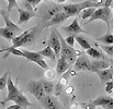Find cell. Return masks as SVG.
<instances>
[{
  "label": "cell",
  "instance_id": "2e32d148",
  "mask_svg": "<svg viewBox=\"0 0 125 109\" xmlns=\"http://www.w3.org/2000/svg\"><path fill=\"white\" fill-rule=\"evenodd\" d=\"M67 19H68L67 14L62 10V11H59V12H57L56 14H55L54 17H52V19L48 20V22L45 24V27H50V26L57 25V24L62 23V22H65Z\"/></svg>",
  "mask_w": 125,
  "mask_h": 109
},
{
  "label": "cell",
  "instance_id": "e0dca14e",
  "mask_svg": "<svg viewBox=\"0 0 125 109\" xmlns=\"http://www.w3.org/2000/svg\"><path fill=\"white\" fill-rule=\"evenodd\" d=\"M95 106H101L104 109H113V99L112 97L100 96L92 101Z\"/></svg>",
  "mask_w": 125,
  "mask_h": 109
},
{
  "label": "cell",
  "instance_id": "ab89813d",
  "mask_svg": "<svg viewBox=\"0 0 125 109\" xmlns=\"http://www.w3.org/2000/svg\"><path fill=\"white\" fill-rule=\"evenodd\" d=\"M45 109H48V108H45Z\"/></svg>",
  "mask_w": 125,
  "mask_h": 109
},
{
  "label": "cell",
  "instance_id": "4fadbf2b",
  "mask_svg": "<svg viewBox=\"0 0 125 109\" xmlns=\"http://www.w3.org/2000/svg\"><path fill=\"white\" fill-rule=\"evenodd\" d=\"M18 11H19V20L17 22V25L20 26V24H23L25 22H28L30 19L34 17L36 15V11H29L26 9H22V8H19L18 7Z\"/></svg>",
  "mask_w": 125,
  "mask_h": 109
},
{
  "label": "cell",
  "instance_id": "30bf717a",
  "mask_svg": "<svg viewBox=\"0 0 125 109\" xmlns=\"http://www.w3.org/2000/svg\"><path fill=\"white\" fill-rule=\"evenodd\" d=\"M40 101L42 103V105L44 107L48 109H66L65 107H62L61 103L57 101L56 96H53V95H45Z\"/></svg>",
  "mask_w": 125,
  "mask_h": 109
},
{
  "label": "cell",
  "instance_id": "74e56055",
  "mask_svg": "<svg viewBox=\"0 0 125 109\" xmlns=\"http://www.w3.org/2000/svg\"><path fill=\"white\" fill-rule=\"evenodd\" d=\"M7 109H20V107L18 105H12V106H10V107H8Z\"/></svg>",
  "mask_w": 125,
  "mask_h": 109
},
{
  "label": "cell",
  "instance_id": "d6986e66",
  "mask_svg": "<svg viewBox=\"0 0 125 109\" xmlns=\"http://www.w3.org/2000/svg\"><path fill=\"white\" fill-rule=\"evenodd\" d=\"M12 101H14L15 105H18L20 108H23V109H26L28 107H31V106H32V104L29 101V99L26 98L22 93H19V94L13 98Z\"/></svg>",
  "mask_w": 125,
  "mask_h": 109
},
{
  "label": "cell",
  "instance_id": "3957f363",
  "mask_svg": "<svg viewBox=\"0 0 125 109\" xmlns=\"http://www.w3.org/2000/svg\"><path fill=\"white\" fill-rule=\"evenodd\" d=\"M58 38H59V42H61V55L59 56H62L69 64L73 63L76 58L81 55V52L76 50L75 48L71 47V46H69L68 44L65 42V39L62 38V34L59 32H58Z\"/></svg>",
  "mask_w": 125,
  "mask_h": 109
},
{
  "label": "cell",
  "instance_id": "f1b7e54d",
  "mask_svg": "<svg viewBox=\"0 0 125 109\" xmlns=\"http://www.w3.org/2000/svg\"><path fill=\"white\" fill-rule=\"evenodd\" d=\"M9 74H10V72H6L1 77H0V91L3 90V88L7 86V79H8Z\"/></svg>",
  "mask_w": 125,
  "mask_h": 109
},
{
  "label": "cell",
  "instance_id": "d590c367",
  "mask_svg": "<svg viewBox=\"0 0 125 109\" xmlns=\"http://www.w3.org/2000/svg\"><path fill=\"white\" fill-rule=\"evenodd\" d=\"M23 4H24V7H25L26 10H29V11H34V10H33V8H32V6H31V4L29 3V2L23 1Z\"/></svg>",
  "mask_w": 125,
  "mask_h": 109
},
{
  "label": "cell",
  "instance_id": "4dcf8cb0",
  "mask_svg": "<svg viewBox=\"0 0 125 109\" xmlns=\"http://www.w3.org/2000/svg\"><path fill=\"white\" fill-rule=\"evenodd\" d=\"M81 107L83 109H95L97 106H95L92 101H87V103H82L81 104Z\"/></svg>",
  "mask_w": 125,
  "mask_h": 109
},
{
  "label": "cell",
  "instance_id": "7c38bea8",
  "mask_svg": "<svg viewBox=\"0 0 125 109\" xmlns=\"http://www.w3.org/2000/svg\"><path fill=\"white\" fill-rule=\"evenodd\" d=\"M112 66V58L108 59H95L91 62V72H97L98 70H103Z\"/></svg>",
  "mask_w": 125,
  "mask_h": 109
},
{
  "label": "cell",
  "instance_id": "6da1fadb",
  "mask_svg": "<svg viewBox=\"0 0 125 109\" xmlns=\"http://www.w3.org/2000/svg\"><path fill=\"white\" fill-rule=\"evenodd\" d=\"M101 6V1L98 0H86V1L79 2V3H71V4H67V6L62 7V11L67 14L68 17H75L78 15L80 13V11L83 10L86 8L89 7H93V8H99Z\"/></svg>",
  "mask_w": 125,
  "mask_h": 109
},
{
  "label": "cell",
  "instance_id": "7402d4cb",
  "mask_svg": "<svg viewBox=\"0 0 125 109\" xmlns=\"http://www.w3.org/2000/svg\"><path fill=\"white\" fill-rule=\"evenodd\" d=\"M87 56H90V57L94 58V59H108V56L106 55H104L102 51H100V50L92 48V47L87 49Z\"/></svg>",
  "mask_w": 125,
  "mask_h": 109
},
{
  "label": "cell",
  "instance_id": "d4e9b609",
  "mask_svg": "<svg viewBox=\"0 0 125 109\" xmlns=\"http://www.w3.org/2000/svg\"><path fill=\"white\" fill-rule=\"evenodd\" d=\"M95 42L103 43L104 45H112L113 44V35H112V33H111V31L109 33H106L104 36H101V37L95 38Z\"/></svg>",
  "mask_w": 125,
  "mask_h": 109
},
{
  "label": "cell",
  "instance_id": "ba28073f",
  "mask_svg": "<svg viewBox=\"0 0 125 109\" xmlns=\"http://www.w3.org/2000/svg\"><path fill=\"white\" fill-rule=\"evenodd\" d=\"M47 46H50L53 50H54L56 57L58 58L61 55V42L58 38V31L57 30H53L51 32L50 38L47 41Z\"/></svg>",
  "mask_w": 125,
  "mask_h": 109
},
{
  "label": "cell",
  "instance_id": "4316f807",
  "mask_svg": "<svg viewBox=\"0 0 125 109\" xmlns=\"http://www.w3.org/2000/svg\"><path fill=\"white\" fill-rule=\"evenodd\" d=\"M75 42H77V43L81 46V48H83L84 50L89 49V48L91 47L90 44H89V42L87 41L86 38H83L82 36H79V35H76L75 36Z\"/></svg>",
  "mask_w": 125,
  "mask_h": 109
},
{
  "label": "cell",
  "instance_id": "f35d334b",
  "mask_svg": "<svg viewBox=\"0 0 125 109\" xmlns=\"http://www.w3.org/2000/svg\"><path fill=\"white\" fill-rule=\"evenodd\" d=\"M65 1H67V0H57V2H58V3H64Z\"/></svg>",
  "mask_w": 125,
  "mask_h": 109
},
{
  "label": "cell",
  "instance_id": "277c9868",
  "mask_svg": "<svg viewBox=\"0 0 125 109\" xmlns=\"http://www.w3.org/2000/svg\"><path fill=\"white\" fill-rule=\"evenodd\" d=\"M26 90H28L37 101H41V99L45 96V93H44L43 87H42V80H40V81H35V80L30 81L28 86H26Z\"/></svg>",
  "mask_w": 125,
  "mask_h": 109
},
{
  "label": "cell",
  "instance_id": "8992f818",
  "mask_svg": "<svg viewBox=\"0 0 125 109\" xmlns=\"http://www.w3.org/2000/svg\"><path fill=\"white\" fill-rule=\"evenodd\" d=\"M22 54H23V57L25 58L26 60H29V61H31V62H34V63H37L41 68L45 69V70L48 68L47 63H46L43 59L44 57L40 55L39 52H33V51H29V50H26V49H22Z\"/></svg>",
  "mask_w": 125,
  "mask_h": 109
},
{
  "label": "cell",
  "instance_id": "ffe728a7",
  "mask_svg": "<svg viewBox=\"0 0 125 109\" xmlns=\"http://www.w3.org/2000/svg\"><path fill=\"white\" fill-rule=\"evenodd\" d=\"M42 87L45 93V95H53L54 94V83L51 80H42Z\"/></svg>",
  "mask_w": 125,
  "mask_h": 109
},
{
  "label": "cell",
  "instance_id": "603a6c76",
  "mask_svg": "<svg viewBox=\"0 0 125 109\" xmlns=\"http://www.w3.org/2000/svg\"><path fill=\"white\" fill-rule=\"evenodd\" d=\"M0 36H2L3 38L8 39V41H12L13 37L17 36V33L11 31L7 26H4V27H0Z\"/></svg>",
  "mask_w": 125,
  "mask_h": 109
},
{
  "label": "cell",
  "instance_id": "8fae6325",
  "mask_svg": "<svg viewBox=\"0 0 125 109\" xmlns=\"http://www.w3.org/2000/svg\"><path fill=\"white\" fill-rule=\"evenodd\" d=\"M62 31H65V33H67L68 35H71V36H76V35L80 34V33H86V34H88V32L84 31L83 28L79 25L77 19L73 20L70 25L66 26V27H62Z\"/></svg>",
  "mask_w": 125,
  "mask_h": 109
},
{
  "label": "cell",
  "instance_id": "d6a6232c",
  "mask_svg": "<svg viewBox=\"0 0 125 109\" xmlns=\"http://www.w3.org/2000/svg\"><path fill=\"white\" fill-rule=\"evenodd\" d=\"M105 84H106L105 92L109 93V94H112V91H113V82H112V80H111V81H108Z\"/></svg>",
  "mask_w": 125,
  "mask_h": 109
},
{
  "label": "cell",
  "instance_id": "83f0119b",
  "mask_svg": "<svg viewBox=\"0 0 125 109\" xmlns=\"http://www.w3.org/2000/svg\"><path fill=\"white\" fill-rule=\"evenodd\" d=\"M99 48H101V50L103 52H105V55L109 56V58H112V56H113V46L112 45H99Z\"/></svg>",
  "mask_w": 125,
  "mask_h": 109
},
{
  "label": "cell",
  "instance_id": "44dd1931",
  "mask_svg": "<svg viewBox=\"0 0 125 109\" xmlns=\"http://www.w3.org/2000/svg\"><path fill=\"white\" fill-rule=\"evenodd\" d=\"M62 6H58V4H54V6H52V7H50V8L46 10V12H45V15H44V19L45 20H50V19H52L53 17H54L55 14H56L57 12H59V11H62Z\"/></svg>",
  "mask_w": 125,
  "mask_h": 109
},
{
  "label": "cell",
  "instance_id": "e575fe53",
  "mask_svg": "<svg viewBox=\"0 0 125 109\" xmlns=\"http://www.w3.org/2000/svg\"><path fill=\"white\" fill-rule=\"evenodd\" d=\"M42 0H32V2H31V6H32V8L34 9V11H36L37 9V6L40 4V2H41Z\"/></svg>",
  "mask_w": 125,
  "mask_h": 109
},
{
  "label": "cell",
  "instance_id": "836d02e7",
  "mask_svg": "<svg viewBox=\"0 0 125 109\" xmlns=\"http://www.w3.org/2000/svg\"><path fill=\"white\" fill-rule=\"evenodd\" d=\"M65 42H66V43L68 44L69 46L73 47V45H75V36H71V35H68V37H67V38L65 39Z\"/></svg>",
  "mask_w": 125,
  "mask_h": 109
},
{
  "label": "cell",
  "instance_id": "52a82bcc",
  "mask_svg": "<svg viewBox=\"0 0 125 109\" xmlns=\"http://www.w3.org/2000/svg\"><path fill=\"white\" fill-rule=\"evenodd\" d=\"M73 69L75 71H91V62L88 57L83 54L78 56L73 62Z\"/></svg>",
  "mask_w": 125,
  "mask_h": 109
},
{
  "label": "cell",
  "instance_id": "9a60e30c",
  "mask_svg": "<svg viewBox=\"0 0 125 109\" xmlns=\"http://www.w3.org/2000/svg\"><path fill=\"white\" fill-rule=\"evenodd\" d=\"M95 73L98 74L101 83L105 84L108 81H111L113 79V67L110 66L109 68L103 69V70H98Z\"/></svg>",
  "mask_w": 125,
  "mask_h": 109
},
{
  "label": "cell",
  "instance_id": "7a4b0ae2",
  "mask_svg": "<svg viewBox=\"0 0 125 109\" xmlns=\"http://www.w3.org/2000/svg\"><path fill=\"white\" fill-rule=\"evenodd\" d=\"M95 20H102L106 23L109 31H112V9L108 7H99L95 8L94 12L92 13L88 21L84 22V24H88L89 22H93Z\"/></svg>",
  "mask_w": 125,
  "mask_h": 109
},
{
  "label": "cell",
  "instance_id": "5bb4252c",
  "mask_svg": "<svg viewBox=\"0 0 125 109\" xmlns=\"http://www.w3.org/2000/svg\"><path fill=\"white\" fill-rule=\"evenodd\" d=\"M0 14H1L3 21L6 22V26L8 28H10L11 31H13V32H15V33H21L22 31H23L19 25H17L15 23H13V22L11 21L10 17H9V13L7 12V10H0Z\"/></svg>",
  "mask_w": 125,
  "mask_h": 109
},
{
  "label": "cell",
  "instance_id": "9c48e42d",
  "mask_svg": "<svg viewBox=\"0 0 125 109\" xmlns=\"http://www.w3.org/2000/svg\"><path fill=\"white\" fill-rule=\"evenodd\" d=\"M6 87L8 88V95H7L6 99H4L3 101H1V105H2V106H4L7 103H8V101H13V98H14V97L17 96L18 94H19V93H21L19 90H18L17 86L14 85V83L12 82L10 74H9L8 79H7V86H6Z\"/></svg>",
  "mask_w": 125,
  "mask_h": 109
},
{
  "label": "cell",
  "instance_id": "ac0fdd59",
  "mask_svg": "<svg viewBox=\"0 0 125 109\" xmlns=\"http://www.w3.org/2000/svg\"><path fill=\"white\" fill-rule=\"evenodd\" d=\"M70 68V64L66 61L62 56H59L57 59V66H56V75H62L64 72H66L68 69Z\"/></svg>",
  "mask_w": 125,
  "mask_h": 109
},
{
  "label": "cell",
  "instance_id": "f546056e",
  "mask_svg": "<svg viewBox=\"0 0 125 109\" xmlns=\"http://www.w3.org/2000/svg\"><path fill=\"white\" fill-rule=\"evenodd\" d=\"M7 2H8V9H7V12L8 13H10L13 8H18L17 0H7Z\"/></svg>",
  "mask_w": 125,
  "mask_h": 109
},
{
  "label": "cell",
  "instance_id": "484cf974",
  "mask_svg": "<svg viewBox=\"0 0 125 109\" xmlns=\"http://www.w3.org/2000/svg\"><path fill=\"white\" fill-rule=\"evenodd\" d=\"M95 8H93V7H89V8H86L83 9V10L80 11V17H81L82 20H88L89 17L92 15V13L94 12Z\"/></svg>",
  "mask_w": 125,
  "mask_h": 109
},
{
  "label": "cell",
  "instance_id": "1f68e13d",
  "mask_svg": "<svg viewBox=\"0 0 125 109\" xmlns=\"http://www.w3.org/2000/svg\"><path fill=\"white\" fill-rule=\"evenodd\" d=\"M45 75H46V79L47 80H52V79H54L55 77V75H56V73H55V71L54 70H51V69H46V73H45Z\"/></svg>",
  "mask_w": 125,
  "mask_h": 109
},
{
  "label": "cell",
  "instance_id": "8d00e7d4",
  "mask_svg": "<svg viewBox=\"0 0 125 109\" xmlns=\"http://www.w3.org/2000/svg\"><path fill=\"white\" fill-rule=\"evenodd\" d=\"M112 4H113V0H105L104 2V6L103 7H108V8L112 9Z\"/></svg>",
  "mask_w": 125,
  "mask_h": 109
},
{
  "label": "cell",
  "instance_id": "cb8c5ba5",
  "mask_svg": "<svg viewBox=\"0 0 125 109\" xmlns=\"http://www.w3.org/2000/svg\"><path fill=\"white\" fill-rule=\"evenodd\" d=\"M39 54L41 56H43V57H47L50 58L51 60H53V61H56L57 60V57L56 55H55L54 50L52 49V48L50 47V46H46L45 48H44L43 50H41V51H39Z\"/></svg>",
  "mask_w": 125,
  "mask_h": 109
},
{
  "label": "cell",
  "instance_id": "5b68a950",
  "mask_svg": "<svg viewBox=\"0 0 125 109\" xmlns=\"http://www.w3.org/2000/svg\"><path fill=\"white\" fill-rule=\"evenodd\" d=\"M62 76L61 77V80H59V82L55 85L54 87V94L55 96H59V95L62 94V92L64 91V87L68 84V81H69V77L71 76V75H76V71L73 70V69L69 68L68 70L66 71V72L62 73Z\"/></svg>",
  "mask_w": 125,
  "mask_h": 109
}]
</instances>
